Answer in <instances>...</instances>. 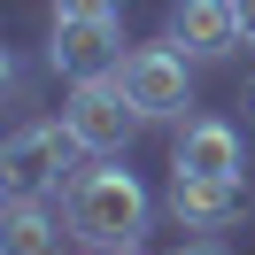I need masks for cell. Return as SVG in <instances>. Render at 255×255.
Here are the masks:
<instances>
[{"label":"cell","mask_w":255,"mask_h":255,"mask_svg":"<svg viewBox=\"0 0 255 255\" xmlns=\"http://www.w3.org/2000/svg\"><path fill=\"white\" fill-rule=\"evenodd\" d=\"M62 217H70V232L85 240V248H109V255H124V248H139V232H147V186L131 170H78L70 178V193H62Z\"/></svg>","instance_id":"cell-1"},{"label":"cell","mask_w":255,"mask_h":255,"mask_svg":"<svg viewBox=\"0 0 255 255\" xmlns=\"http://www.w3.org/2000/svg\"><path fill=\"white\" fill-rule=\"evenodd\" d=\"M62 124H70V139H78L85 155H116V147L139 131V109H131V93L109 70V78H78V93L62 101Z\"/></svg>","instance_id":"cell-2"},{"label":"cell","mask_w":255,"mask_h":255,"mask_svg":"<svg viewBox=\"0 0 255 255\" xmlns=\"http://www.w3.org/2000/svg\"><path fill=\"white\" fill-rule=\"evenodd\" d=\"M70 124H23V131H8V147H0V186L8 193H47L54 178H62V162H70Z\"/></svg>","instance_id":"cell-3"},{"label":"cell","mask_w":255,"mask_h":255,"mask_svg":"<svg viewBox=\"0 0 255 255\" xmlns=\"http://www.w3.org/2000/svg\"><path fill=\"white\" fill-rule=\"evenodd\" d=\"M116 85L131 93L139 116H178L186 109V54L178 47H131L116 62Z\"/></svg>","instance_id":"cell-4"},{"label":"cell","mask_w":255,"mask_h":255,"mask_svg":"<svg viewBox=\"0 0 255 255\" xmlns=\"http://www.w3.org/2000/svg\"><path fill=\"white\" fill-rule=\"evenodd\" d=\"M170 209L178 224H193V232H224V224H240L255 209V186L248 178H170Z\"/></svg>","instance_id":"cell-5"},{"label":"cell","mask_w":255,"mask_h":255,"mask_svg":"<svg viewBox=\"0 0 255 255\" xmlns=\"http://www.w3.org/2000/svg\"><path fill=\"white\" fill-rule=\"evenodd\" d=\"M54 70L70 78H109L124 54H116V16H54Z\"/></svg>","instance_id":"cell-6"},{"label":"cell","mask_w":255,"mask_h":255,"mask_svg":"<svg viewBox=\"0 0 255 255\" xmlns=\"http://www.w3.org/2000/svg\"><path fill=\"white\" fill-rule=\"evenodd\" d=\"M170 170L178 178H232L240 170V131L224 116H193L178 131V147H170Z\"/></svg>","instance_id":"cell-7"},{"label":"cell","mask_w":255,"mask_h":255,"mask_svg":"<svg viewBox=\"0 0 255 255\" xmlns=\"http://www.w3.org/2000/svg\"><path fill=\"white\" fill-rule=\"evenodd\" d=\"M240 0H178L170 8V47H186V54H224V47H240Z\"/></svg>","instance_id":"cell-8"},{"label":"cell","mask_w":255,"mask_h":255,"mask_svg":"<svg viewBox=\"0 0 255 255\" xmlns=\"http://www.w3.org/2000/svg\"><path fill=\"white\" fill-rule=\"evenodd\" d=\"M62 224L39 193H8V209H0V255H54L62 248Z\"/></svg>","instance_id":"cell-9"},{"label":"cell","mask_w":255,"mask_h":255,"mask_svg":"<svg viewBox=\"0 0 255 255\" xmlns=\"http://www.w3.org/2000/svg\"><path fill=\"white\" fill-rule=\"evenodd\" d=\"M54 16H116V0H54Z\"/></svg>","instance_id":"cell-10"},{"label":"cell","mask_w":255,"mask_h":255,"mask_svg":"<svg viewBox=\"0 0 255 255\" xmlns=\"http://www.w3.org/2000/svg\"><path fill=\"white\" fill-rule=\"evenodd\" d=\"M240 31H248V47H255V0H240Z\"/></svg>","instance_id":"cell-11"},{"label":"cell","mask_w":255,"mask_h":255,"mask_svg":"<svg viewBox=\"0 0 255 255\" xmlns=\"http://www.w3.org/2000/svg\"><path fill=\"white\" fill-rule=\"evenodd\" d=\"M178 255H224V248H217V240H201V248H178Z\"/></svg>","instance_id":"cell-12"},{"label":"cell","mask_w":255,"mask_h":255,"mask_svg":"<svg viewBox=\"0 0 255 255\" xmlns=\"http://www.w3.org/2000/svg\"><path fill=\"white\" fill-rule=\"evenodd\" d=\"M248 124H255V78H248Z\"/></svg>","instance_id":"cell-13"},{"label":"cell","mask_w":255,"mask_h":255,"mask_svg":"<svg viewBox=\"0 0 255 255\" xmlns=\"http://www.w3.org/2000/svg\"><path fill=\"white\" fill-rule=\"evenodd\" d=\"M124 255H139V248H124Z\"/></svg>","instance_id":"cell-14"}]
</instances>
